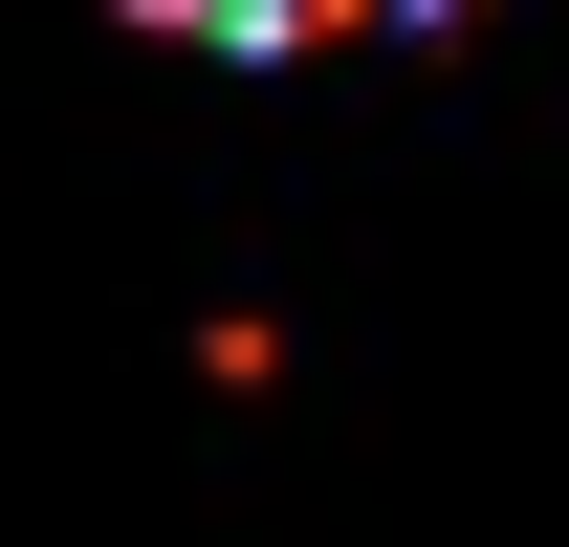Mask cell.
I'll return each instance as SVG.
<instances>
[{"mask_svg":"<svg viewBox=\"0 0 569 547\" xmlns=\"http://www.w3.org/2000/svg\"><path fill=\"white\" fill-rule=\"evenodd\" d=\"M176 44H241V67H307V44H372V22H438V0H132Z\"/></svg>","mask_w":569,"mask_h":547,"instance_id":"obj_1","label":"cell"}]
</instances>
